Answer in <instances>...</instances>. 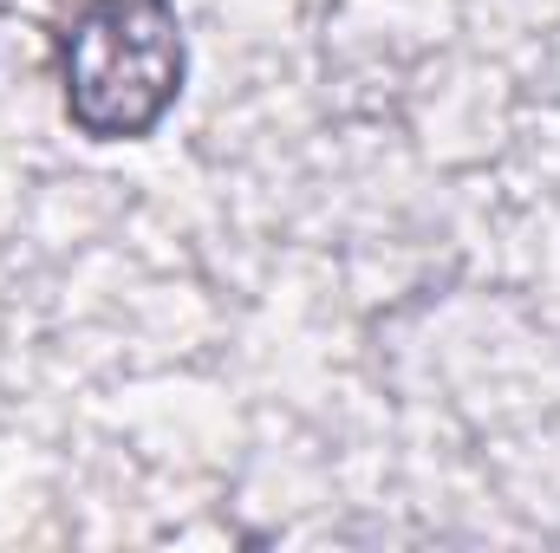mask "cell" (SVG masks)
<instances>
[{"label":"cell","mask_w":560,"mask_h":553,"mask_svg":"<svg viewBox=\"0 0 560 553\" xmlns=\"http://www.w3.org/2000/svg\"><path fill=\"white\" fill-rule=\"evenodd\" d=\"M52 79L85 143H143L189 79L176 0H72L52 33Z\"/></svg>","instance_id":"obj_1"}]
</instances>
